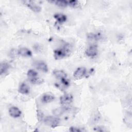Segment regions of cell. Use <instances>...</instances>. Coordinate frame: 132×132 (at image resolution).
<instances>
[{
	"instance_id": "obj_1",
	"label": "cell",
	"mask_w": 132,
	"mask_h": 132,
	"mask_svg": "<svg viewBox=\"0 0 132 132\" xmlns=\"http://www.w3.org/2000/svg\"><path fill=\"white\" fill-rule=\"evenodd\" d=\"M72 51V46L69 43H67L61 47L54 51V56L55 59L59 60L69 56Z\"/></svg>"
},
{
	"instance_id": "obj_2",
	"label": "cell",
	"mask_w": 132,
	"mask_h": 132,
	"mask_svg": "<svg viewBox=\"0 0 132 132\" xmlns=\"http://www.w3.org/2000/svg\"><path fill=\"white\" fill-rule=\"evenodd\" d=\"M60 119L56 116H48L45 117L43 120V122L45 125L52 128H55L58 126L60 123Z\"/></svg>"
},
{
	"instance_id": "obj_3",
	"label": "cell",
	"mask_w": 132,
	"mask_h": 132,
	"mask_svg": "<svg viewBox=\"0 0 132 132\" xmlns=\"http://www.w3.org/2000/svg\"><path fill=\"white\" fill-rule=\"evenodd\" d=\"M73 96L68 93H66L61 96L60 97V103L62 105L68 106L71 104L73 102Z\"/></svg>"
},
{
	"instance_id": "obj_4",
	"label": "cell",
	"mask_w": 132,
	"mask_h": 132,
	"mask_svg": "<svg viewBox=\"0 0 132 132\" xmlns=\"http://www.w3.org/2000/svg\"><path fill=\"white\" fill-rule=\"evenodd\" d=\"M97 46L96 44H92L89 46L86 51V55L90 57H94L97 54Z\"/></svg>"
},
{
	"instance_id": "obj_5",
	"label": "cell",
	"mask_w": 132,
	"mask_h": 132,
	"mask_svg": "<svg viewBox=\"0 0 132 132\" xmlns=\"http://www.w3.org/2000/svg\"><path fill=\"white\" fill-rule=\"evenodd\" d=\"M23 3L32 11L35 12H39L41 11V8L31 1H23Z\"/></svg>"
},
{
	"instance_id": "obj_6",
	"label": "cell",
	"mask_w": 132,
	"mask_h": 132,
	"mask_svg": "<svg viewBox=\"0 0 132 132\" xmlns=\"http://www.w3.org/2000/svg\"><path fill=\"white\" fill-rule=\"evenodd\" d=\"M55 100V96L52 92H46L44 93L41 98V101L43 103H49Z\"/></svg>"
},
{
	"instance_id": "obj_7",
	"label": "cell",
	"mask_w": 132,
	"mask_h": 132,
	"mask_svg": "<svg viewBox=\"0 0 132 132\" xmlns=\"http://www.w3.org/2000/svg\"><path fill=\"white\" fill-rule=\"evenodd\" d=\"M87 70L84 67L77 68L73 74L74 77L77 79H81L86 75Z\"/></svg>"
},
{
	"instance_id": "obj_8",
	"label": "cell",
	"mask_w": 132,
	"mask_h": 132,
	"mask_svg": "<svg viewBox=\"0 0 132 132\" xmlns=\"http://www.w3.org/2000/svg\"><path fill=\"white\" fill-rule=\"evenodd\" d=\"M35 67L38 70L43 72H47L48 71V68L47 64L43 61H36L34 63Z\"/></svg>"
},
{
	"instance_id": "obj_9",
	"label": "cell",
	"mask_w": 132,
	"mask_h": 132,
	"mask_svg": "<svg viewBox=\"0 0 132 132\" xmlns=\"http://www.w3.org/2000/svg\"><path fill=\"white\" fill-rule=\"evenodd\" d=\"M70 109V107L68 106H63L57 108L53 111V113L55 116L58 117L63 114L66 111H68Z\"/></svg>"
},
{
	"instance_id": "obj_10",
	"label": "cell",
	"mask_w": 132,
	"mask_h": 132,
	"mask_svg": "<svg viewBox=\"0 0 132 132\" xmlns=\"http://www.w3.org/2000/svg\"><path fill=\"white\" fill-rule=\"evenodd\" d=\"M9 114L11 117L15 118L20 117L22 112L17 107L12 106L9 109Z\"/></svg>"
},
{
	"instance_id": "obj_11",
	"label": "cell",
	"mask_w": 132,
	"mask_h": 132,
	"mask_svg": "<svg viewBox=\"0 0 132 132\" xmlns=\"http://www.w3.org/2000/svg\"><path fill=\"white\" fill-rule=\"evenodd\" d=\"M18 54L23 57H30L32 56L31 51L26 47H21L18 51Z\"/></svg>"
},
{
	"instance_id": "obj_12",
	"label": "cell",
	"mask_w": 132,
	"mask_h": 132,
	"mask_svg": "<svg viewBox=\"0 0 132 132\" xmlns=\"http://www.w3.org/2000/svg\"><path fill=\"white\" fill-rule=\"evenodd\" d=\"M54 17L56 20V23H58V24H61L67 21V16L61 13H56L54 14Z\"/></svg>"
},
{
	"instance_id": "obj_13",
	"label": "cell",
	"mask_w": 132,
	"mask_h": 132,
	"mask_svg": "<svg viewBox=\"0 0 132 132\" xmlns=\"http://www.w3.org/2000/svg\"><path fill=\"white\" fill-rule=\"evenodd\" d=\"M53 75L54 76L59 79H62L63 78H67V74L62 70H55L53 72Z\"/></svg>"
},
{
	"instance_id": "obj_14",
	"label": "cell",
	"mask_w": 132,
	"mask_h": 132,
	"mask_svg": "<svg viewBox=\"0 0 132 132\" xmlns=\"http://www.w3.org/2000/svg\"><path fill=\"white\" fill-rule=\"evenodd\" d=\"M18 91L19 93L23 94H27L29 93L30 88L29 86L25 83H22L20 86Z\"/></svg>"
},
{
	"instance_id": "obj_15",
	"label": "cell",
	"mask_w": 132,
	"mask_h": 132,
	"mask_svg": "<svg viewBox=\"0 0 132 132\" xmlns=\"http://www.w3.org/2000/svg\"><path fill=\"white\" fill-rule=\"evenodd\" d=\"M10 68L9 64L5 62H2L1 63V66H0V74L1 75H3V74L6 73L8 69Z\"/></svg>"
},
{
	"instance_id": "obj_16",
	"label": "cell",
	"mask_w": 132,
	"mask_h": 132,
	"mask_svg": "<svg viewBox=\"0 0 132 132\" xmlns=\"http://www.w3.org/2000/svg\"><path fill=\"white\" fill-rule=\"evenodd\" d=\"M27 75L28 78V79H30L34 78L36 77H38V73L34 70L30 69L28 71Z\"/></svg>"
},
{
	"instance_id": "obj_17",
	"label": "cell",
	"mask_w": 132,
	"mask_h": 132,
	"mask_svg": "<svg viewBox=\"0 0 132 132\" xmlns=\"http://www.w3.org/2000/svg\"><path fill=\"white\" fill-rule=\"evenodd\" d=\"M52 2L60 7H65L68 6V1H56Z\"/></svg>"
},
{
	"instance_id": "obj_18",
	"label": "cell",
	"mask_w": 132,
	"mask_h": 132,
	"mask_svg": "<svg viewBox=\"0 0 132 132\" xmlns=\"http://www.w3.org/2000/svg\"><path fill=\"white\" fill-rule=\"evenodd\" d=\"M29 80L31 83L34 84H37V85L41 84L42 83H43V82L44 81L42 78H40L38 77H36L34 78L29 79Z\"/></svg>"
},
{
	"instance_id": "obj_19",
	"label": "cell",
	"mask_w": 132,
	"mask_h": 132,
	"mask_svg": "<svg viewBox=\"0 0 132 132\" xmlns=\"http://www.w3.org/2000/svg\"><path fill=\"white\" fill-rule=\"evenodd\" d=\"M101 36L100 33H98V34L91 33L88 36V38L89 39H90L91 40H99L101 38Z\"/></svg>"
},
{
	"instance_id": "obj_20",
	"label": "cell",
	"mask_w": 132,
	"mask_h": 132,
	"mask_svg": "<svg viewBox=\"0 0 132 132\" xmlns=\"http://www.w3.org/2000/svg\"><path fill=\"white\" fill-rule=\"evenodd\" d=\"M68 5L71 6V7L75 8L78 6L79 2L77 1L73 0V1H68Z\"/></svg>"
},
{
	"instance_id": "obj_21",
	"label": "cell",
	"mask_w": 132,
	"mask_h": 132,
	"mask_svg": "<svg viewBox=\"0 0 132 132\" xmlns=\"http://www.w3.org/2000/svg\"><path fill=\"white\" fill-rule=\"evenodd\" d=\"M69 131H72V132H81L82 131H83V130L81 129L80 128L77 127H75V126H72L71 127H70L69 128Z\"/></svg>"
},
{
	"instance_id": "obj_22",
	"label": "cell",
	"mask_w": 132,
	"mask_h": 132,
	"mask_svg": "<svg viewBox=\"0 0 132 132\" xmlns=\"http://www.w3.org/2000/svg\"><path fill=\"white\" fill-rule=\"evenodd\" d=\"M94 130L96 131H107V129L102 126H96L94 128Z\"/></svg>"
},
{
	"instance_id": "obj_23",
	"label": "cell",
	"mask_w": 132,
	"mask_h": 132,
	"mask_svg": "<svg viewBox=\"0 0 132 132\" xmlns=\"http://www.w3.org/2000/svg\"><path fill=\"white\" fill-rule=\"evenodd\" d=\"M37 116H38V119L39 120H42V119H43V114L42 113V112L41 111H37Z\"/></svg>"
}]
</instances>
